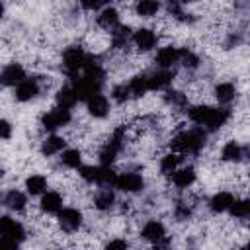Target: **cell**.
<instances>
[{
  "label": "cell",
  "instance_id": "obj_19",
  "mask_svg": "<svg viewBox=\"0 0 250 250\" xmlns=\"http://www.w3.org/2000/svg\"><path fill=\"white\" fill-rule=\"evenodd\" d=\"M98 25L104 27V29H109V31L115 29L119 25V14H117V10L111 8V6H105L104 10H100V14H98Z\"/></svg>",
  "mask_w": 250,
  "mask_h": 250
},
{
  "label": "cell",
  "instance_id": "obj_4",
  "mask_svg": "<svg viewBox=\"0 0 250 250\" xmlns=\"http://www.w3.org/2000/svg\"><path fill=\"white\" fill-rule=\"evenodd\" d=\"M86 61H88V55H86L84 49L78 47V45H70V47H66L64 53H62V68H64V72H66L70 78H76L78 72L84 70Z\"/></svg>",
  "mask_w": 250,
  "mask_h": 250
},
{
  "label": "cell",
  "instance_id": "obj_36",
  "mask_svg": "<svg viewBox=\"0 0 250 250\" xmlns=\"http://www.w3.org/2000/svg\"><path fill=\"white\" fill-rule=\"evenodd\" d=\"M180 62H182L186 68L193 70V68L199 66V57H197L193 51H189V49H180Z\"/></svg>",
  "mask_w": 250,
  "mask_h": 250
},
{
  "label": "cell",
  "instance_id": "obj_31",
  "mask_svg": "<svg viewBox=\"0 0 250 250\" xmlns=\"http://www.w3.org/2000/svg\"><path fill=\"white\" fill-rule=\"evenodd\" d=\"M61 162L66 166V168H82V154L80 150L76 148H66L62 150V156H61Z\"/></svg>",
  "mask_w": 250,
  "mask_h": 250
},
{
  "label": "cell",
  "instance_id": "obj_27",
  "mask_svg": "<svg viewBox=\"0 0 250 250\" xmlns=\"http://www.w3.org/2000/svg\"><path fill=\"white\" fill-rule=\"evenodd\" d=\"M129 39H133L129 25H117L115 29H111V43L115 49H123Z\"/></svg>",
  "mask_w": 250,
  "mask_h": 250
},
{
  "label": "cell",
  "instance_id": "obj_35",
  "mask_svg": "<svg viewBox=\"0 0 250 250\" xmlns=\"http://www.w3.org/2000/svg\"><path fill=\"white\" fill-rule=\"evenodd\" d=\"M178 162H180V156L174 154V152L162 156V160H160V172H162V174H172V172H176V170H178Z\"/></svg>",
  "mask_w": 250,
  "mask_h": 250
},
{
  "label": "cell",
  "instance_id": "obj_11",
  "mask_svg": "<svg viewBox=\"0 0 250 250\" xmlns=\"http://www.w3.org/2000/svg\"><path fill=\"white\" fill-rule=\"evenodd\" d=\"M39 92H41L39 80L37 78H25L23 82H20L16 86L14 94H16V100H20V102H31L33 98L39 96Z\"/></svg>",
  "mask_w": 250,
  "mask_h": 250
},
{
  "label": "cell",
  "instance_id": "obj_8",
  "mask_svg": "<svg viewBox=\"0 0 250 250\" xmlns=\"http://www.w3.org/2000/svg\"><path fill=\"white\" fill-rule=\"evenodd\" d=\"M59 225L66 232H74L82 227V213L74 207H66L59 213Z\"/></svg>",
  "mask_w": 250,
  "mask_h": 250
},
{
  "label": "cell",
  "instance_id": "obj_16",
  "mask_svg": "<svg viewBox=\"0 0 250 250\" xmlns=\"http://www.w3.org/2000/svg\"><path fill=\"white\" fill-rule=\"evenodd\" d=\"M141 234H143L145 240L154 242V244H158V242H162L166 238V230H164V225L160 221H148V223H145Z\"/></svg>",
  "mask_w": 250,
  "mask_h": 250
},
{
  "label": "cell",
  "instance_id": "obj_12",
  "mask_svg": "<svg viewBox=\"0 0 250 250\" xmlns=\"http://www.w3.org/2000/svg\"><path fill=\"white\" fill-rule=\"evenodd\" d=\"M176 72L172 68H158L152 74H148V88L150 90H166L172 80H174Z\"/></svg>",
  "mask_w": 250,
  "mask_h": 250
},
{
  "label": "cell",
  "instance_id": "obj_39",
  "mask_svg": "<svg viewBox=\"0 0 250 250\" xmlns=\"http://www.w3.org/2000/svg\"><path fill=\"white\" fill-rule=\"evenodd\" d=\"M174 213H176V217H178L180 221H186V219H189V217H191V207H189L188 203H184V201H182V203H178V205H176V211H174Z\"/></svg>",
  "mask_w": 250,
  "mask_h": 250
},
{
  "label": "cell",
  "instance_id": "obj_3",
  "mask_svg": "<svg viewBox=\"0 0 250 250\" xmlns=\"http://www.w3.org/2000/svg\"><path fill=\"white\" fill-rule=\"evenodd\" d=\"M207 143V133L203 131V127H193L188 131H182L174 137L172 146L178 152H186V154H195L199 152Z\"/></svg>",
  "mask_w": 250,
  "mask_h": 250
},
{
  "label": "cell",
  "instance_id": "obj_32",
  "mask_svg": "<svg viewBox=\"0 0 250 250\" xmlns=\"http://www.w3.org/2000/svg\"><path fill=\"white\" fill-rule=\"evenodd\" d=\"M80 176H82L84 182L100 186V182H102V166H82L80 168Z\"/></svg>",
  "mask_w": 250,
  "mask_h": 250
},
{
  "label": "cell",
  "instance_id": "obj_44",
  "mask_svg": "<svg viewBox=\"0 0 250 250\" xmlns=\"http://www.w3.org/2000/svg\"><path fill=\"white\" fill-rule=\"evenodd\" d=\"M242 156H246V158L250 160V145H246V146H242Z\"/></svg>",
  "mask_w": 250,
  "mask_h": 250
},
{
  "label": "cell",
  "instance_id": "obj_2",
  "mask_svg": "<svg viewBox=\"0 0 250 250\" xmlns=\"http://www.w3.org/2000/svg\"><path fill=\"white\" fill-rule=\"evenodd\" d=\"M188 117L199 125V127H207L209 131H217L221 129L229 117L230 111L227 107H211V105H193L188 109Z\"/></svg>",
  "mask_w": 250,
  "mask_h": 250
},
{
  "label": "cell",
  "instance_id": "obj_7",
  "mask_svg": "<svg viewBox=\"0 0 250 250\" xmlns=\"http://www.w3.org/2000/svg\"><path fill=\"white\" fill-rule=\"evenodd\" d=\"M145 186V180L141 174L137 172H123L117 176L115 180V188L121 189V191H127V193H135V191H141Z\"/></svg>",
  "mask_w": 250,
  "mask_h": 250
},
{
  "label": "cell",
  "instance_id": "obj_42",
  "mask_svg": "<svg viewBox=\"0 0 250 250\" xmlns=\"http://www.w3.org/2000/svg\"><path fill=\"white\" fill-rule=\"evenodd\" d=\"M0 135H2L4 141L10 139V135H12V125H10L8 119H2V121H0Z\"/></svg>",
  "mask_w": 250,
  "mask_h": 250
},
{
  "label": "cell",
  "instance_id": "obj_6",
  "mask_svg": "<svg viewBox=\"0 0 250 250\" xmlns=\"http://www.w3.org/2000/svg\"><path fill=\"white\" fill-rule=\"evenodd\" d=\"M70 119H72L70 111L57 105L55 109H51V111H47V113L41 115V127H43L45 131H55V129H59V127L68 125Z\"/></svg>",
  "mask_w": 250,
  "mask_h": 250
},
{
  "label": "cell",
  "instance_id": "obj_18",
  "mask_svg": "<svg viewBox=\"0 0 250 250\" xmlns=\"http://www.w3.org/2000/svg\"><path fill=\"white\" fill-rule=\"evenodd\" d=\"M232 203H234L232 193H229V191H219V193H215V195L209 199V209H211L213 213H223V211H229Z\"/></svg>",
  "mask_w": 250,
  "mask_h": 250
},
{
  "label": "cell",
  "instance_id": "obj_21",
  "mask_svg": "<svg viewBox=\"0 0 250 250\" xmlns=\"http://www.w3.org/2000/svg\"><path fill=\"white\" fill-rule=\"evenodd\" d=\"M41 209L45 213H61L62 211V197L57 191H45L41 197Z\"/></svg>",
  "mask_w": 250,
  "mask_h": 250
},
{
  "label": "cell",
  "instance_id": "obj_14",
  "mask_svg": "<svg viewBox=\"0 0 250 250\" xmlns=\"http://www.w3.org/2000/svg\"><path fill=\"white\" fill-rule=\"evenodd\" d=\"M86 107H88V113L94 115V117H98V119H102V117H105L109 113V102H107V98L102 92L100 94H94L86 102Z\"/></svg>",
  "mask_w": 250,
  "mask_h": 250
},
{
  "label": "cell",
  "instance_id": "obj_5",
  "mask_svg": "<svg viewBox=\"0 0 250 250\" xmlns=\"http://www.w3.org/2000/svg\"><path fill=\"white\" fill-rule=\"evenodd\" d=\"M123 141H125V129L123 127H117L115 131H113V135L109 137V141L104 145V148L100 150V162L104 164V166H109L115 158H117V154L121 152V148H123Z\"/></svg>",
  "mask_w": 250,
  "mask_h": 250
},
{
  "label": "cell",
  "instance_id": "obj_15",
  "mask_svg": "<svg viewBox=\"0 0 250 250\" xmlns=\"http://www.w3.org/2000/svg\"><path fill=\"white\" fill-rule=\"evenodd\" d=\"M133 43L139 51H150L156 45V33L148 27H141L133 33Z\"/></svg>",
  "mask_w": 250,
  "mask_h": 250
},
{
  "label": "cell",
  "instance_id": "obj_28",
  "mask_svg": "<svg viewBox=\"0 0 250 250\" xmlns=\"http://www.w3.org/2000/svg\"><path fill=\"white\" fill-rule=\"evenodd\" d=\"M221 158L227 160V162H238V160H242V146L236 141H229L223 146V150H221Z\"/></svg>",
  "mask_w": 250,
  "mask_h": 250
},
{
  "label": "cell",
  "instance_id": "obj_30",
  "mask_svg": "<svg viewBox=\"0 0 250 250\" xmlns=\"http://www.w3.org/2000/svg\"><path fill=\"white\" fill-rule=\"evenodd\" d=\"M164 102H166L168 105L176 107V109H186V107H188V98H186V94H182V92H178V90H166Z\"/></svg>",
  "mask_w": 250,
  "mask_h": 250
},
{
  "label": "cell",
  "instance_id": "obj_37",
  "mask_svg": "<svg viewBox=\"0 0 250 250\" xmlns=\"http://www.w3.org/2000/svg\"><path fill=\"white\" fill-rule=\"evenodd\" d=\"M111 98H113L117 104H125L129 98H133V96H131V90H129V84H117V86H113Z\"/></svg>",
  "mask_w": 250,
  "mask_h": 250
},
{
  "label": "cell",
  "instance_id": "obj_29",
  "mask_svg": "<svg viewBox=\"0 0 250 250\" xmlns=\"http://www.w3.org/2000/svg\"><path fill=\"white\" fill-rule=\"evenodd\" d=\"M25 189H27V193H31V195L43 193V191L47 189V180H45V176H41V174H31V176L25 180Z\"/></svg>",
  "mask_w": 250,
  "mask_h": 250
},
{
  "label": "cell",
  "instance_id": "obj_45",
  "mask_svg": "<svg viewBox=\"0 0 250 250\" xmlns=\"http://www.w3.org/2000/svg\"><path fill=\"white\" fill-rule=\"evenodd\" d=\"M240 250H250V242H248V244H246V246H242V248H240Z\"/></svg>",
  "mask_w": 250,
  "mask_h": 250
},
{
  "label": "cell",
  "instance_id": "obj_43",
  "mask_svg": "<svg viewBox=\"0 0 250 250\" xmlns=\"http://www.w3.org/2000/svg\"><path fill=\"white\" fill-rule=\"evenodd\" d=\"M82 8H86V10H104L105 6L102 4V2H82Z\"/></svg>",
  "mask_w": 250,
  "mask_h": 250
},
{
  "label": "cell",
  "instance_id": "obj_20",
  "mask_svg": "<svg viewBox=\"0 0 250 250\" xmlns=\"http://www.w3.org/2000/svg\"><path fill=\"white\" fill-rule=\"evenodd\" d=\"M64 146H66V141H64L62 137L51 135V137H47V139L43 141V145H41V154H43V156H53V154L62 152Z\"/></svg>",
  "mask_w": 250,
  "mask_h": 250
},
{
  "label": "cell",
  "instance_id": "obj_24",
  "mask_svg": "<svg viewBox=\"0 0 250 250\" xmlns=\"http://www.w3.org/2000/svg\"><path fill=\"white\" fill-rule=\"evenodd\" d=\"M113 203H115V193L111 188H102L94 197V205L100 211H109L113 207Z\"/></svg>",
  "mask_w": 250,
  "mask_h": 250
},
{
  "label": "cell",
  "instance_id": "obj_25",
  "mask_svg": "<svg viewBox=\"0 0 250 250\" xmlns=\"http://www.w3.org/2000/svg\"><path fill=\"white\" fill-rule=\"evenodd\" d=\"M215 98H217V102L223 104V105L230 104V102L236 98V88H234V84H230V82H221V84H217V86H215Z\"/></svg>",
  "mask_w": 250,
  "mask_h": 250
},
{
  "label": "cell",
  "instance_id": "obj_26",
  "mask_svg": "<svg viewBox=\"0 0 250 250\" xmlns=\"http://www.w3.org/2000/svg\"><path fill=\"white\" fill-rule=\"evenodd\" d=\"M129 90H131V96L133 98H141L145 96L150 88H148V74H137L131 78L129 82Z\"/></svg>",
  "mask_w": 250,
  "mask_h": 250
},
{
  "label": "cell",
  "instance_id": "obj_9",
  "mask_svg": "<svg viewBox=\"0 0 250 250\" xmlns=\"http://www.w3.org/2000/svg\"><path fill=\"white\" fill-rule=\"evenodd\" d=\"M0 232H2V236L12 238V240H18V242H21V240L25 238V229H23V225L18 223V221L12 219V217H6V215L0 219Z\"/></svg>",
  "mask_w": 250,
  "mask_h": 250
},
{
  "label": "cell",
  "instance_id": "obj_33",
  "mask_svg": "<svg viewBox=\"0 0 250 250\" xmlns=\"http://www.w3.org/2000/svg\"><path fill=\"white\" fill-rule=\"evenodd\" d=\"M230 215L234 219H248L250 217V199H240L230 205Z\"/></svg>",
  "mask_w": 250,
  "mask_h": 250
},
{
  "label": "cell",
  "instance_id": "obj_38",
  "mask_svg": "<svg viewBox=\"0 0 250 250\" xmlns=\"http://www.w3.org/2000/svg\"><path fill=\"white\" fill-rule=\"evenodd\" d=\"M168 12H170L176 20H180V21H193V20H195L191 14H186L178 2H170V4H168Z\"/></svg>",
  "mask_w": 250,
  "mask_h": 250
},
{
  "label": "cell",
  "instance_id": "obj_1",
  "mask_svg": "<svg viewBox=\"0 0 250 250\" xmlns=\"http://www.w3.org/2000/svg\"><path fill=\"white\" fill-rule=\"evenodd\" d=\"M104 78H105V70H104L100 59L94 57V55H88L86 66L82 70V76H76L74 78L72 88L76 90V94H78L80 100H86L88 102L94 94H100V90L104 86Z\"/></svg>",
  "mask_w": 250,
  "mask_h": 250
},
{
  "label": "cell",
  "instance_id": "obj_41",
  "mask_svg": "<svg viewBox=\"0 0 250 250\" xmlns=\"http://www.w3.org/2000/svg\"><path fill=\"white\" fill-rule=\"evenodd\" d=\"M18 246H20L18 240L6 238V236H2V240H0V250H18Z\"/></svg>",
  "mask_w": 250,
  "mask_h": 250
},
{
  "label": "cell",
  "instance_id": "obj_17",
  "mask_svg": "<svg viewBox=\"0 0 250 250\" xmlns=\"http://www.w3.org/2000/svg\"><path fill=\"white\" fill-rule=\"evenodd\" d=\"M80 98H78V94H76V90L72 88V86H62L59 92H57V105L59 107H62V109H72L74 105H76V102H78Z\"/></svg>",
  "mask_w": 250,
  "mask_h": 250
},
{
  "label": "cell",
  "instance_id": "obj_34",
  "mask_svg": "<svg viewBox=\"0 0 250 250\" xmlns=\"http://www.w3.org/2000/svg\"><path fill=\"white\" fill-rule=\"evenodd\" d=\"M135 10H137V14H139L141 18H152V16L160 10V4L154 2V0H143V2L137 4Z\"/></svg>",
  "mask_w": 250,
  "mask_h": 250
},
{
  "label": "cell",
  "instance_id": "obj_10",
  "mask_svg": "<svg viewBox=\"0 0 250 250\" xmlns=\"http://www.w3.org/2000/svg\"><path fill=\"white\" fill-rule=\"evenodd\" d=\"M25 80V70L20 62H10L2 68V74H0V82L4 86H18L20 82Z\"/></svg>",
  "mask_w": 250,
  "mask_h": 250
},
{
  "label": "cell",
  "instance_id": "obj_13",
  "mask_svg": "<svg viewBox=\"0 0 250 250\" xmlns=\"http://www.w3.org/2000/svg\"><path fill=\"white\" fill-rule=\"evenodd\" d=\"M154 62L158 64V68H172L176 62H180V49L178 47H162L158 53H156V59Z\"/></svg>",
  "mask_w": 250,
  "mask_h": 250
},
{
  "label": "cell",
  "instance_id": "obj_40",
  "mask_svg": "<svg viewBox=\"0 0 250 250\" xmlns=\"http://www.w3.org/2000/svg\"><path fill=\"white\" fill-rule=\"evenodd\" d=\"M127 248H129L127 240H123V238H113V240H109V242L105 244L104 250H127Z\"/></svg>",
  "mask_w": 250,
  "mask_h": 250
},
{
  "label": "cell",
  "instance_id": "obj_22",
  "mask_svg": "<svg viewBox=\"0 0 250 250\" xmlns=\"http://www.w3.org/2000/svg\"><path fill=\"white\" fill-rule=\"evenodd\" d=\"M2 203H4V207L12 209V211H21L27 203V197H25V193H21L18 189H10V191L4 193Z\"/></svg>",
  "mask_w": 250,
  "mask_h": 250
},
{
  "label": "cell",
  "instance_id": "obj_23",
  "mask_svg": "<svg viewBox=\"0 0 250 250\" xmlns=\"http://www.w3.org/2000/svg\"><path fill=\"white\" fill-rule=\"evenodd\" d=\"M172 182H174V186H178V188H189L193 182H195V170L191 168V166H186V168H180V170H176L174 174H172Z\"/></svg>",
  "mask_w": 250,
  "mask_h": 250
}]
</instances>
